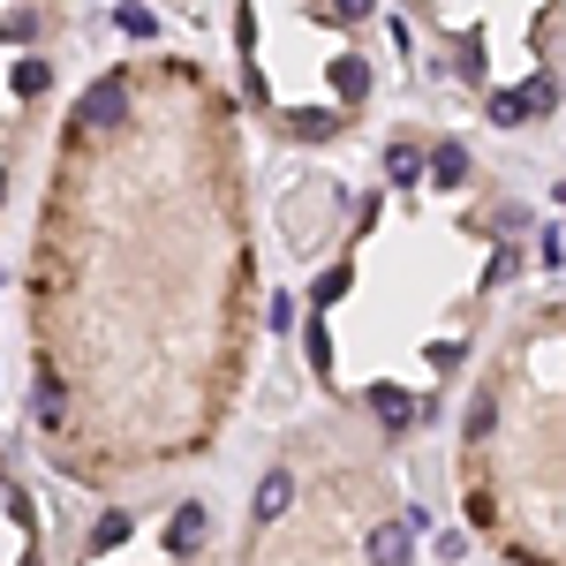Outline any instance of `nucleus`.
Instances as JSON below:
<instances>
[{
    "label": "nucleus",
    "mask_w": 566,
    "mask_h": 566,
    "mask_svg": "<svg viewBox=\"0 0 566 566\" xmlns=\"http://www.w3.org/2000/svg\"><path fill=\"white\" fill-rule=\"evenodd\" d=\"M212 98L181 69H98L61 129L31 250L23 416L76 483L189 453L219 400V310L242 258L212 242Z\"/></svg>",
    "instance_id": "nucleus-1"
},
{
    "label": "nucleus",
    "mask_w": 566,
    "mask_h": 566,
    "mask_svg": "<svg viewBox=\"0 0 566 566\" xmlns=\"http://www.w3.org/2000/svg\"><path fill=\"white\" fill-rule=\"evenodd\" d=\"M53 98V0H0V212L15 197L23 129Z\"/></svg>",
    "instance_id": "nucleus-2"
},
{
    "label": "nucleus",
    "mask_w": 566,
    "mask_h": 566,
    "mask_svg": "<svg viewBox=\"0 0 566 566\" xmlns=\"http://www.w3.org/2000/svg\"><path fill=\"white\" fill-rule=\"evenodd\" d=\"M205 552H212V506L205 499H175L167 514L106 506L91 522L76 566H205Z\"/></svg>",
    "instance_id": "nucleus-3"
},
{
    "label": "nucleus",
    "mask_w": 566,
    "mask_h": 566,
    "mask_svg": "<svg viewBox=\"0 0 566 566\" xmlns=\"http://www.w3.org/2000/svg\"><path fill=\"white\" fill-rule=\"evenodd\" d=\"M0 566H45L39 499H31V483L8 469V453H0Z\"/></svg>",
    "instance_id": "nucleus-4"
},
{
    "label": "nucleus",
    "mask_w": 566,
    "mask_h": 566,
    "mask_svg": "<svg viewBox=\"0 0 566 566\" xmlns=\"http://www.w3.org/2000/svg\"><path fill=\"white\" fill-rule=\"evenodd\" d=\"M340 106H287L280 114V136H295V144H325V136H340Z\"/></svg>",
    "instance_id": "nucleus-5"
},
{
    "label": "nucleus",
    "mask_w": 566,
    "mask_h": 566,
    "mask_svg": "<svg viewBox=\"0 0 566 566\" xmlns=\"http://www.w3.org/2000/svg\"><path fill=\"white\" fill-rule=\"evenodd\" d=\"M333 98H340V114L370 98V61L363 53H333Z\"/></svg>",
    "instance_id": "nucleus-6"
},
{
    "label": "nucleus",
    "mask_w": 566,
    "mask_h": 566,
    "mask_svg": "<svg viewBox=\"0 0 566 566\" xmlns=\"http://www.w3.org/2000/svg\"><path fill=\"white\" fill-rule=\"evenodd\" d=\"M416 559V536L400 522H386V528H370V566H408Z\"/></svg>",
    "instance_id": "nucleus-7"
},
{
    "label": "nucleus",
    "mask_w": 566,
    "mask_h": 566,
    "mask_svg": "<svg viewBox=\"0 0 566 566\" xmlns=\"http://www.w3.org/2000/svg\"><path fill=\"white\" fill-rule=\"evenodd\" d=\"M469 167H476V159H469L461 144H438V151H431V167H423V175H431L438 189H461V181H469Z\"/></svg>",
    "instance_id": "nucleus-8"
},
{
    "label": "nucleus",
    "mask_w": 566,
    "mask_h": 566,
    "mask_svg": "<svg viewBox=\"0 0 566 566\" xmlns=\"http://www.w3.org/2000/svg\"><path fill=\"white\" fill-rule=\"evenodd\" d=\"M386 181H400V189L423 181V151H416L408 136H392V144H386Z\"/></svg>",
    "instance_id": "nucleus-9"
},
{
    "label": "nucleus",
    "mask_w": 566,
    "mask_h": 566,
    "mask_svg": "<svg viewBox=\"0 0 566 566\" xmlns=\"http://www.w3.org/2000/svg\"><path fill=\"white\" fill-rule=\"evenodd\" d=\"M552 98H559V84H552V76H528V84H514L522 122H544V114H552Z\"/></svg>",
    "instance_id": "nucleus-10"
},
{
    "label": "nucleus",
    "mask_w": 566,
    "mask_h": 566,
    "mask_svg": "<svg viewBox=\"0 0 566 566\" xmlns=\"http://www.w3.org/2000/svg\"><path fill=\"white\" fill-rule=\"evenodd\" d=\"M491 122H499V129H522V106H514V91H491Z\"/></svg>",
    "instance_id": "nucleus-11"
},
{
    "label": "nucleus",
    "mask_w": 566,
    "mask_h": 566,
    "mask_svg": "<svg viewBox=\"0 0 566 566\" xmlns=\"http://www.w3.org/2000/svg\"><path fill=\"white\" fill-rule=\"evenodd\" d=\"M453 69H461L469 84H483V45H461V53H453Z\"/></svg>",
    "instance_id": "nucleus-12"
},
{
    "label": "nucleus",
    "mask_w": 566,
    "mask_h": 566,
    "mask_svg": "<svg viewBox=\"0 0 566 566\" xmlns=\"http://www.w3.org/2000/svg\"><path fill=\"white\" fill-rule=\"evenodd\" d=\"M333 8H340V23H363L370 15V0H333Z\"/></svg>",
    "instance_id": "nucleus-13"
},
{
    "label": "nucleus",
    "mask_w": 566,
    "mask_h": 566,
    "mask_svg": "<svg viewBox=\"0 0 566 566\" xmlns=\"http://www.w3.org/2000/svg\"><path fill=\"white\" fill-rule=\"evenodd\" d=\"M408 8H431V0H408Z\"/></svg>",
    "instance_id": "nucleus-14"
}]
</instances>
